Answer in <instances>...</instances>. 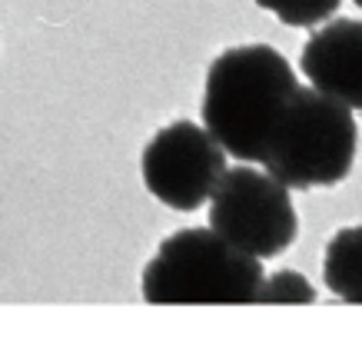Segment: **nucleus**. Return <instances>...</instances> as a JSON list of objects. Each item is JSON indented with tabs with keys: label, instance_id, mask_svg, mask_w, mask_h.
<instances>
[{
	"label": "nucleus",
	"instance_id": "1",
	"mask_svg": "<svg viewBox=\"0 0 362 359\" xmlns=\"http://www.w3.org/2000/svg\"><path fill=\"white\" fill-rule=\"evenodd\" d=\"M296 87V70L276 47H226L206 70L199 107L203 127L220 140L233 160L263 166L273 123Z\"/></svg>",
	"mask_w": 362,
	"mask_h": 359
},
{
	"label": "nucleus",
	"instance_id": "2",
	"mask_svg": "<svg viewBox=\"0 0 362 359\" xmlns=\"http://www.w3.org/2000/svg\"><path fill=\"white\" fill-rule=\"evenodd\" d=\"M263 260L236 250L213 227L176 229L143 266L140 293L150 306L256 303Z\"/></svg>",
	"mask_w": 362,
	"mask_h": 359
},
{
	"label": "nucleus",
	"instance_id": "3",
	"mask_svg": "<svg viewBox=\"0 0 362 359\" xmlns=\"http://www.w3.org/2000/svg\"><path fill=\"white\" fill-rule=\"evenodd\" d=\"M359 127L352 110L316 87H296L273 123L263 170L289 190L336 186L352 173Z\"/></svg>",
	"mask_w": 362,
	"mask_h": 359
},
{
	"label": "nucleus",
	"instance_id": "4",
	"mask_svg": "<svg viewBox=\"0 0 362 359\" xmlns=\"http://www.w3.org/2000/svg\"><path fill=\"white\" fill-rule=\"evenodd\" d=\"M209 227L236 250L273 260L299 237V217L289 186L252 166H230L209 196Z\"/></svg>",
	"mask_w": 362,
	"mask_h": 359
},
{
	"label": "nucleus",
	"instance_id": "5",
	"mask_svg": "<svg viewBox=\"0 0 362 359\" xmlns=\"http://www.w3.org/2000/svg\"><path fill=\"white\" fill-rule=\"evenodd\" d=\"M230 153L220 140L193 120H176L156 130L140 153V173L146 190L170 210L193 213L206 207L220 186Z\"/></svg>",
	"mask_w": 362,
	"mask_h": 359
},
{
	"label": "nucleus",
	"instance_id": "6",
	"mask_svg": "<svg viewBox=\"0 0 362 359\" xmlns=\"http://www.w3.org/2000/svg\"><path fill=\"white\" fill-rule=\"evenodd\" d=\"M299 70L309 87L362 113V21L336 17L322 23L303 47Z\"/></svg>",
	"mask_w": 362,
	"mask_h": 359
},
{
	"label": "nucleus",
	"instance_id": "7",
	"mask_svg": "<svg viewBox=\"0 0 362 359\" xmlns=\"http://www.w3.org/2000/svg\"><path fill=\"white\" fill-rule=\"evenodd\" d=\"M322 283L342 303H362V223L329 239L322 256Z\"/></svg>",
	"mask_w": 362,
	"mask_h": 359
},
{
	"label": "nucleus",
	"instance_id": "8",
	"mask_svg": "<svg viewBox=\"0 0 362 359\" xmlns=\"http://www.w3.org/2000/svg\"><path fill=\"white\" fill-rule=\"evenodd\" d=\"M342 0H256V7L269 11L286 27H316L329 21Z\"/></svg>",
	"mask_w": 362,
	"mask_h": 359
},
{
	"label": "nucleus",
	"instance_id": "9",
	"mask_svg": "<svg viewBox=\"0 0 362 359\" xmlns=\"http://www.w3.org/2000/svg\"><path fill=\"white\" fill-rule=\"evenodd\" d=\"M256 303H299L309 306L316 303V286L309 283L303 273L296 270H279L273 276H266L259 293H256Z\"/></svg>",
	"mask_w": 362,
	"mask_h": 359
},
{
	"label": "nucleus",
	"instance_id": "10",
	"mask_svg": "<svg viewBox=\"0 0 362 359\" xmlns=\"http://www.w3.org/2000/svg\"><path fill=\"white\" fill-rule=\"evenodd\" d=\"M352 4H356V7H362V0H352Z\"/></svg>",
	"mask_w": 362,
	"mask_h": 359
}]
</instances>
